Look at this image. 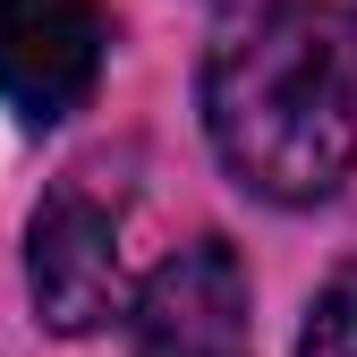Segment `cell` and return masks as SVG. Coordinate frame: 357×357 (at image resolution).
<instances>
[{
	"mask_svg": "<svg viewBox=\"0 0 357 357\" xmlns=\"http://www.w3.org/2000/svg\"><path fill=\"white\" fill-rule=\"evenodd\" d=\"M204 137L238 188L273 204H324L357 170L349 34L306 0H273L247 26H230L204 60Z\"/></svg>",
	"mask_w": 357,
	"mask_h": 357,
	"instance_id": "obj_1",
	"label": "cell"
},
{
	"mask_svg": "<svg viewBox=\"0 0 357 357\" xmlns=\"http://www.w3.org/2000/svg\"><path fill=\"white\" fill-rule=\"evenodd\" d=\"M137 357H255V315H247V264L230 238L178 247L128 306Z\"/></svg>",
	"mask_w": 357,
	"mask_h": 357,
	"instance_id": "obj_2",
	"label": "cell"
},
{
	"mask_svg": "<svg viewBox=\"0 0 357 357\" xmlns=\"http://www.w3.org/2000/svg\"><path fill=\"white\" fill-rule=\"evenodd\" d=\"M26 273H34V306L52 332H102L128 306V255H119V221L85 196V188H52L26 238Z\"/></svg>",
	"mask_w": 357,
	"mask_h": 357,
	"instance_id": "obj_3",
	"label": "cell"
},
{
	"mask_svg": "<svg viewBox=\"0 0 357 357\" xmlns=\"http://www.w3.org/2000/svg\"><path fill=\"white\" fill-rule=\"evenodd\" d=\"M102 9L94 0H0V102L26 119H68L102 77Z\"/></svg>",
	"mask_w": 357,
	"mask_h": 357,
	"instance_id": "obj_4",
	"label": "cell"
},
{
	"mask_svg": "<svg viewBox=\"0 0 357 357\" xmlns=\"http://www.w3.org/2000/svg\"><path fill=\"white\" fill-rule=\"evenodd\" d=\"M298 357H357V264H340L315 289V315L298 332Z\"/></svg>",
	"mask_w": 357,
	"mask_h": 357,
	"instance_id": "obj_5",
	"label": "cell"
}]
</instances>
